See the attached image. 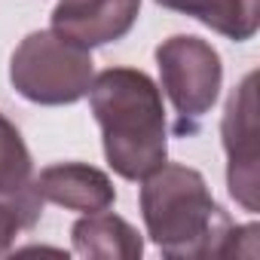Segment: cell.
<instances>
[{
    "mask_svg": "<svg viewBox=\"0 0 260 260\" xmlns=\"http://www.w3.org/2000/svg\"><path fill=\"white\" fill-rule=\"evenodd\" d=\"M89 107L101 128L107 166L141 181L169 159V125L162 89L138 68H107L92 77Z\"/></svg>",
    "mask_w": 260,
    "mask_h": 260,
    "instance_id": "obj_1",
    "label": "cell"
},
{
    "mask_svg": "<svg viewBox=\"0 0 260 260\" xmlns=\"http://www.w3.org/2000/svg\"><path fill=\"white\" fill-rule=\"evenodd\" d=\"M138 205L144 230L162 257H230L236 223L214 202L202 172L181 162H162L156 172L141 178Z\"/></svg>",
    "mask_w": 260,
    "mask_h": 260,
    "instance_id": "obj_2",
    "label": "cell"
},
{
    "mask_svg": "<svg viewBox=\"0 0 260 260\" xmlns=\"http://www.w3.org/2000/svg\"><path fill=\"white\" fill-rule=\"evenodd\" d=\"M95 77L92 49L77 46L74 40L49 31H31L10 58L13 89L43 107L77 104L89 95Z\"/></svg>",
    "mask_w": 260,
    "mask_h": 260,
    "instance_id": "obj_3",
    "label": "cell"
},
{
    "mask_svg": "<svg viewBox=\"0 0 260 260\" xmlns=\"http://www.w3.org/2000/svg\"><path fill=\"white\" fill-rule=\"evenodd\" d=\"M156 68L162 92L178 113L175 132L193 135L205 113H211L223 86V64L217 49L202 37L175 34L156 46Z\"/></svg>",
    "mask_w": 260,
    "mask_h": 260,
    "instance_id": "obj_4",
    "label": "cell"
},
{
    "mask_svg": "<svg viewBox=\"0 0 260 260\" xmlns=\"http://www.w3.org/2000/svg\"><path fill=\"white\" fill-rule=\"evenodd\" d=\"M257 74H248L242 86L230 95L220 135L226 150V187L230 196L245 208L257 211V190H260V172H257V95H254Z\"/></svg>",
    "mask_w": 260,
    "mask_h": 260,
    "instance_id": "obj_5",
    "label": "cell"
},
{
    "mask_svg": "<svg viewBox=\"0 0 260 260\" xmlns=\"http://www.w3.org/2000/svg\"><path fill=\"white\" fill-rule=\"evenodd\" d=\"M141 16V0H58L52 7V31L83 49L122 40Z\"/></svg>",
    "mask_w": 260,
    "mask_h": 260,
    "instance_id": "obj_6",
    "label": "cell"
},
{
    "mask_svg": "<svg viewBox=\"0 0 260 260\" xmlns=\"http://www.w3.org/2000/svg\"><path fill=\"white\" fill-rule=\"evenodd\" d=\"M34 190L40 202L61 205L68 211L95 214L107 211L116 202V187L107 172L89 166V162H55L46 166L40 175H34Z\"/></svg>",
    "mask_w": 260,
    "mask_h": 260,
    "instance_id": "obj_7",
    "label": "cell"
},
{
    "mask_svg": "<svg viewBox=\"0 0 260 260\" xmlns=\"http://www.w3.org/2000/svg\"><path fill=\"white\" fill-rule=\"evenodd\" d=\"M0 199L13 202L28 226H34L43 214V202L34 190L31 150L7 113H0Z\"/></svg>",
    "mask_w": 260,
    "mask_h": 260,
    "instance_id": "obj_8",
    "label": "cell"
},
{
    "mask_svg": "<svg viewBox=\"0 0 260 260\" xmlns=\"http://www.w3.org/2000/svg\"><path fill=\"white\" fill-rule=\"evenodd\" d=\"M71 245L80 257L95 260H141L144 239L125 217L107 211L83 214L71 226Z\"/></svg>",
    "mask_w": 260,
    "mask_h": 260,
    "instance_id": "obj_9",
    "label": "cell"
},
{
    "mask_svg": "<svg viewBox=\"0 0 260 260\" xmlns=\"http://www.w3.org/2000/svg\"><path fill=\"white\" fill-rule=\"evenodd\" d=\"M156 4L202 22L233 43L251 40L260 28V0H156Z\"/></svg>",
    "mask_w": 260,
    "mask_h": 260,
    "instance_id": "obj_10",
    "label": "cell"
},
{
    "mask_svg": "<svg viewBox=\"0 0 260 260\" xmlns=\"http://www.w3.org/2000/svg\"><path fill=\"white\" fill-rule=\"evenodd\" d=\"M22 230H28L22 211H19L13 202H4V199H0V257L13 251V245H16V239H19Z\"/></svg>",
    "mask_w": 260,
    "mask_h": 260,
    "instance_id": "obj_11",
    "label": "cell"
}]
</instances>
